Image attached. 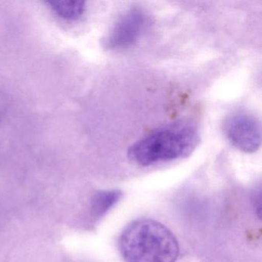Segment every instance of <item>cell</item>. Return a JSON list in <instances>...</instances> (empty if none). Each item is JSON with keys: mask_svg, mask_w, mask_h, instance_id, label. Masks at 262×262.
Segmentation results:
<instances>
[{"mask_svg": "<svg viewBox=\"0 0 262 262\" xmlns=\"http://www.w3.org/2000/svg\"><path fill=\"white\" fill-rule=\"evenodd\" d=\"M119 248L125 262H176L177 239L168 228L152 219H138L125 227Z\"/></svg>", "mask_w": 262, "mask_h": 262, "instance_id": "cell-1", "label": "cell"}, {"mask_svg": "<svg viewBox=\"0 0 262 262\" xmlns=\"http://www.w3.org/2000/svg\"><path fill=\"white\" fill-rule=\"evenodd\" d=\"M224 133L233 146L242 152L254 153L261 143V127L257 118L247 113H233L225 119Z\"/></svg>", "mask_w": 262, "mask_h": 262, "instance_id": "cell-3", "label": "cell"}, {"mask_svg": "<svg viewBox=\"0 0 262 262\" xmlns=\"http://www.w3.org/2000/svg\"><path fill=\"white\" fill-rule=\"evenodd\" d=\"M122 193L117 190L103 191L97 193L92 201L93 213L98 217L104 215L120 199Z\"/></svg>", "mask_w": 262, "mask_h": 262, "instance_id": "cell-6", "label": "cell"}, {"mask_svg": "<svg viewBox=\"0 0 262 262\" xmlns=\"http://www.w3.org/2000/svg\"><path fill=\"white\" fill-rule=\"evenodd\" d=\"M55 14L66 20H76L83 15L85 2L78 0H60L48 2Z\"/></svg>", "mask_w": 262, "mask_h": 262, "instance_id": "cell-5", "label": "cell"}, {"mask_svg": "<svg viewBox=\"0 0 262 262\" xmlns=\"http://www.w3.org/2000/svg\"><path fill=\"white\" fill-rule=\"evenodd\" d=\"M149 25V17L145 11L141 9H131L116 21L105 39V47L110 50L132 47L139 41Z\"/></svg>", "mask_w": 262, "mask_h": 262, "instance_id": "cell-4", "label": "cell"}, {"mask_svg": "<svg viewBox=\"0 0 262 262\" xmlns=\"http://www.w3.org/2000/svg\"><path fill=\"white\" fill-rule=\"evenodd\" d=\"M200 142L199 130L193 124L176 122L159 128L139 139L128 149V156L142 166L174 160L188 156Z\"/></svg>", "mask_w": 262, "mask_h": 262, "instance_id": "cell-2", "label": "cell"}]
</instances>
